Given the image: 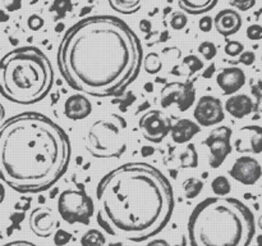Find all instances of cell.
I'll return each mask as SVG.
<instances>
[{
    "mask_svg": "<svg viewBox=\"0 0 262 246\" xmlns=\"http://www.w3.org/2000/svg\"><path fill=\"white\" fill-rule=\"evenodd\" d=\"M256 61V54L253 51H243L238 58V63L245 64V66H252Z\"/></svg>",
    "mask_w": 262,
    "mask_h": 246,
    "instance_id": "cell-36",
    "label": "cell"
},
{
    "mask_svg": "<svg viewBox=\"0 0 262 246\" xmlns=\"http://www.w3.org/2000/svg\"><path fill=\"white\" fill-rule=\"evenodd\" d=\"M234 149L239 154L262 153V127L258 125H247L235 133Z\"/></svg>",
    "mask_w": 262,
    "mask_h": 246,
    "instance_id": "cell-13",
    "label": "cell"
},
{
    "mask_svg": "<svg viewBox=\"0 0 262 246\" xmlns=\"http://www.w3.org/2000/svg\"><path fill=\"white\" fill-rule=\"evenodd\" d=\"M107 246H125V245L122 242H112V243H109Z\"/></svg>",
    "mask_w": 262,
    "mask_h": 246,
    "instance_id": "cell-45",
    "label": "cell"
},
{
    "mask_svg": "<svg viewBox=\"0 0 262 246\" xmlns=\"http://www.w3.org/2000/svg\"><path fill=\"white\" fill-rule=\"evenodd\" d=\"M200 131H201V127L196 122H193L191 119H187V118H183V119L177 120L171 126L169 135L171 136V140L176 144H187L197 133H200Z\"/></svg>",
    "mask_w": 262,
    "mask_h": 246,
    "instance_id": "cell-18",
    "label": "cell"
},
{
    "mask_svg": "<svg viewBox=\"0 0 262 246\" xmlns=\"http://www.w3.org/2000/svg\"><path fill=\"white\" fill-rule=\"evenodd\" d=\"M58 213L69 224H89L95 213V202L83 190H64L56 202Z\"/></svg>",
    "mask_w": 262,
    "mask_h": 246,
    "instance_id": "cell-7",
    "label": "cell"
},
{
    "mask_svg": "<svg viewBox=\"0 0 262 246\" xmlns=\"http://www.w3.org/2000/svg\"><path fill=\"white\" fill-rule=\"evenodd\" d=\"M4 5L9 12H15L22 8V0H4Z\"/></svg>",
    "mask_w": 262,
    "mask_h": 246,
    "instance_id": "cell-38",
    "label": "cell"
},
{
    "mask_svg": "<svg viewBox=\"0 0 262 246\" xmlns=\"http://www.w3.org/2000/svg\"><path fill=\"white\" fill-rule=\"evenodd\" d=\"M214 26L216 28L217 33L224 37L235 35L242 27V17L237 10L233 9H223L215 15Z\"/></svg>",
    "mask_w": 262,
    "mask_h": 246,
    "instance_id": "cell-16",
    "label": "cell"
},
{
    "mask_svg": "<svg viewBox=\"0 0 262 246\" xmlns=\"http://www.w3.org/2000/svg\"><path fill=\"white\" fill-rule=\"evenodd\" d=\"M219 0H177L182 12L192 15H200L202 13L214 9Z\"/></svg>",
    "mask_w": 262,
    "mask_h": 246,
    "instance_id": "cell-20",
    "label": "cell"
},
{
    "mask_svg": "<svg viewBox=\"0 0 262 246\" xmlns=\"http://www.w3.org/2000/svg\"><path fill=\"white\" fill-rule=\"evenodd\" d=\"M182 187H183L184 195H186L187 199H194V197L201 194L202 189H204V182L200 178H196V177H188L183 181Z\"/></svg>",
    "mask_w": 262,
    "mask_h": 246,
    "instance_id": "cell-23",
    "label": "cell"
},
{
    "mask_svg": "<svg viewBox=\"0 0 262 246\" xmlns=\"http://www.w3.org/2000/svg\"><path fill=\"white\" fill-rule=\"evenodd\" d=\"M4 118H5V109L4 107H3L2 102H0V125L4 122Z\"/></svg>",
    "mask_w": 262,
    "mask_h": 246,
    "instance_id": "cell-44",
    "label": "cell"
},
{
    "mask_svg": "<svg viewBox=\"0 0 262 246\" xmlns=\"http://www.w3.org/2000/svg\"><path fill=\"white\" fill-rule=\"evenodd\" d=\"M224 51L227 55L235 58V56H239L245 51V45L239 43V41H228L224 48Z\"/></svg>",
    "mask_w": 262,
    "mask_h": 246,
    "instance_id": "cell-30",
    "label": "cell"
},
{
    "mask_svg": "<svg viewBox=\"0 0 262 246\" xmlns=\"http://www.w3.org/2000/svg\"><path fill=\"white\" fill-rule=\"evenodd\" d=\"M30 230L38 237H49L58 227V220L50 208H37L28 217Z\"/></svg>",
    "mask_w": 262,
    "mask_h": 246,
    "instance_id": "cell-14",
    "label": "cell"
},
{
    "mask_svg": "<svg viewBox=\"0 0 262 246\" xmlns=\"http://www.w3.org/2000/svg\"><path fill=\"white\" fill-rule=\"evenodd\" d=\"M187 231L192 246H250L256 233V219L239 199L211 196L194 207Z\"/></svg>",
    "mask_w": 262,
    "mask_h": 246,
    "instance_id": "cell-4",
    "label": "cell"
},
{
    "mask_svg": "<svg viewBox=\"0 0 262 246\" xmlns=\"http://www.w3.org/2000/svg\"><path fill=\"white\" fill-rule=\"evenodd\" d=\"M110 8L120 14H133L142 7L143 0H107Z\"/></svg>",
    "mask_w": 262,
    "mask_h": 246,
    "instance_id": "cell-21",
    "label": "cell"
},
{
    "mask_svg": "<svg viewBox=\"0 0 262 246\" xmlns=\"http://www.w3.org/2000/svg\"><path fill=\"white\" fill-rule=\"evenodd\" d=\"M4 199H5V187L4 184L0 183V204L4 201Z\"/></svg>",
    "mask_w": 262,
    "mask_h": 246,
    "instance_id": "cell-42",
    "label": "cell"
},
{
    "mask_svg": "<svg viewBox=\"0 0 262 246\" xmlns=\"http://www.w3.org/2000/svg\"><path fill=\"white\" fill-rule=\"evenodd\" d=\"M193 117L200 127H211L224 120L225 113L223 102L217 97L205 95L200 97L193 110Z\"/></svg>",
    "mask_w": 262,
    "mask_h": 246,
    "instance_id": "cell-11",
    "label": "cell"
},
{
    "mask_svg": "<svg viewBox=\"0 0 262 246\" xmlns=\"http://www.w3.org/2000/svg\"><path fill=\"white\" fill-rule=\"evenodd\" d=\"M140 28H141V31H143V32H147V31L151 30V23L146 19L141 20Z\"/></svg>",
    "mask_w": 262,
    "mask_h": 246,
    "instance_id": "cell-41",
    "label": "cell"
},
{
    "mask_svg": "<svg viewBox=\"0 0 262 246\" xmlns=\"http://www.w3.org/2000/svg\"><path fill=\"white\" fill-rule=\"evenodd\" d=\"M140 130L142 136L152 144H160L170 133L171 123L160 110H148L140 118Z\"/></svg>",
    "mask_w": 262,
    "mask_h": 246,
    "instance_id": "cell-10",
    "label": "cell"
},
{
    "mask_svg": "<svg viewBox=\"0 0 262 246\" xmlns=\"http://www.w3.org/2000/svg\"><path fill=\"white\" fill-rule=\"evenodd\" d=\"M188 23V19H187L186 13H183L182 10H178V12H174L170 17V26L173 30L181 31L183 30L184 27Z\"/></svg>",
    "mask_w": 262,
    "mask_h": 246,
    "instance_id": "cell-29",
    "label": "cell"
},
{
    "mask_svg": "<svg viewBox=\"0 0 262 246\" xmlns=\"http://www.w3.org/2000/svg\"><path fill=\"white\" fill-rule=\"evenodd\" d=\"M224 109L237 119L247 117L253 110V101L248 95L234 94L225 101Z\"/></svg>",
    "mask_w": 262,
    "mask_h": 246,
    "instance_id": "cell-19",
    "label": "cell"
},
{
    "mask_svg": "<svg viewBox=\"0 0 262 246\" xmlns=\"http://www.w3.org/2000/svg\"><path fill=\"white\" fill-rule=\"evenodd\" d=\"M105 243H106V237L101 231L96 228H91L81 237V246H105Z\"/></svg>",
    "mask_w": 262,
    "mask_h": 246,
    "instance_id": "cell-22",
    "label": "cell"
},
{
    "mask_svg": "<svg viewBox=\"0 0 262 246\" xmlns=\"http://www.w3.org/2000/svg\"><path fill=\"white\" fill-rule=\"evenodd\" d=\"M38 0H28V4L30 5H33V4H36V3H37Z\"/></svg>",
    "mask_w": 262,
    "mask_h": 246,
    "instance_id": "cell-46",
    "label": "cell"
},
{
    "mask_svg": "<svg viewBox=\"0 0 262 246\" xmlns=\"http://www.w3.org/2000/svg\"><path fill=\"white\" fill-rule=\"evenodd\" d=\"M211 190L216 196H227L232 191V184L228 177L217 176L212 179Z\"/></svg>",
    "mask_w": 262,
    "mask_h": 246,
    "instance_id": "cell-24",
    "label": "cell"
},
{
    "mask_svg": "<svg viewBox=\"0 0 262 246\" xmlns=\"http://www.w3.org/2000/svg\"><path fill=\"white\" fill-rule=\"evenodd\" d=\"M146 246H170V243L166 240H163V238H155V240L150 241Z\"/></svg>",
    "mask_w": 262,
    "mask_h": 246,
    "instance_id": "cell-40",
    "label": "cell"
},
{
    "mask_svg": "<svg viewBox=\"0 0 262 246\" xmlns=\"http://www.w3.org/2000/svg\"><path fill=\"white\" fill-rule=\"evenodd\" d=\"M127 122L118 114L99 118L89 127L84 148L99 159L120 158L127 150Z\"/></svg>",
    "mask_w": 262,
    "mask_h": 246,
    "instance_id": "cell-6",
    "label": "cell"
},
{
    "mask_svg": "<svg viewBox=\"0 0 262 246\" xmlns=\"http://www.w3.org/2000/svg\"><path fill=\"white\" fill-rule=\"evenodd\" d=\"M258 225H260V228L262 230V215L260 217V219H258Z\"/></svg>",
    "mask_w": 262,
    "mask_h": 246,
    "instance_id": "cell-47",
    "label": "cell"
},
{
    "mask_svg": "<svg viewBox=\"0 0 262 246\" xmlns=\"http://www.w3.org/2000/svg\"><path fill=\"white\" fill-rule=\"evenodd\" d=\"M199 53L204 56L206 60H212L217 54V48L214 43L211 41H204L200 44Z\"/></svg>",
    "mask_w": 262,
    "mask_h": 246,
    "instance_id": "cell-28",
    "label": "cell"
},
{
    "mask_svg": "<svg viewBox=\"0 0 262 246\" xmlns=\"http://www.w3.org/2000/svg\"><path fill=\"white\" fill-rule=\"evenodd\" d=\"M9 19V15L4 12V10L0 9V22H7Z\"/></svg>",
    "mask_w": 262,
    "mask_h": 246,
    "instance_id": "cell-43",
    "label": "cell"
},
{
    "mask_svg": "<svg viewBox=\"0 0 262 246\" xmlns=\"http://www.w3.org/2000/svg\"><path fill=\"white\" fill-rule=\"evenodd\" d=\"M143 48L119 17L82 18L67 30L56 54L59 73L71 89L92 97L117 96L138 77Z\"/></svg>",
    "mask_w": 262,
    "mask_h": 246,
    "instance_id": "cell-1",
    "label": "cell"
},
{
    "mask_svg": "<svg viewBox=\"0 0 262 246\" xmlns=\"http://www.w3.org/2000/svg\"><path fill=\"white\" fill-rule=\"evenodd\" d=\"M43 23H45V22H43L42 18H41L40 15H37V14L30 15V17H28V19H27L28 28H30V30H32V31L41 30V28L43 27Z\"/></svg>",
    "mask_w": 262,
    "mask_h": 246,
    "instance_id": "cell-35",
    "label": "cell"
},
{
    "mask_svg": "<svg viewBox=\"0 0 262 246\" xmlns=\"http://www.w3.org/2000/svg\"><path fill=\"white\" fill-rule=\"evenodd\" d=\"M181 167L182 168H196L197 163H199V158H197L196 148L193 144H188L186 150L181 155Z\"/></svg>",
    "mask_w": 262,
    "mask_h": 246,
    "instance_id": "cell-25",
    "label": "cell"
},
{
    "mask_svg": "<svg viewBox=\"0 0 262 246\" xmlns=\"http://www.w3.org/2000/svg\"><path fill=\"white\" fill-rule=\"evenodd\" d=\"M92 112L89 97L82 94H73L64 102V114L71 120H82Z\"/></svg>",
    "mask_w": 262,
    "mask_h": 246,
    "instance_id": "cell-17",
    "label": "cell"
},
{
    "mask_svg": "<svg viewBox=\"0 0 262 246\" xmlns=\"http://www.w3.org/2000/svg\"><path fill=\"white\" fill-rule=\"evenodd\" d=\"M214 25V20L211 17H202L199 22V27L202 32H210Z\"/></svg>",
    "mask_w": 262,
    "mask_h": 246,
    "instance_id": "cell-37",
    "label": "cell"
},
{
    "mask_svg": "<svg viewBox=\"0 0 262 246\" xmlns=\"http://www.w3.org/2000/svg\"><path fill=\"white\" fill-rule=\"evenodd\" d=\"M72 8H73V4L71 0H54L50 10L55 13L56 18H64L67 13L71 12Z\"/></svg>",
    "mask_w": 262,
    "mask_h": 246,
    "instance_id": "cell-27",
    "label": "cell"
},
{
    "mask_svg": "<svg viewBox=\"0 0 262 246\" xmlns=\"http://www.w3.org/2000/svg\"><path fill=\"white\" fill-rule=\"evenodd\" d=\"M72 240V235L66 230H56L54 232V243L56 246H66L67 243H69V241Z\"/></svg>",
    "mask_w": 262,
    "mask_h": 246,
    "instance_id": "cell-31",
    "label": "cell"
},
{
    "mask_svg": "<svg viewBox=\"0 0 262 246\" xmlns=\"http://www.w3.org/2000/svg\"><path fill=\"white\" fill-rule=\"evenodd\" d=\"M142 66L148 74H156L158 72H160L161 68H163V63H161L160 60V56L156 53L148 54V55L143 59Z\"/></svg>",
    "mask_w": 262,
    "mask_h": 246,
    "instance_id": "cell-26",
    "label": "cell"
},
{
    "mask_svg": "<svg viewBox=\"0 0 262 246\" xmlns=\"http://www.w3.org/2000/svg\"><path fill=\"white\" fill-rule=\"evenodd\" d=\"M245 71L238 67H228L223 68L216 76V84L220 87L224 95H234L235 92L239 91L246 85Z\"/></svg>",
    "mask_w": 262,
    "mask_h": 246,
    "instance_id": "cell-15",
    "label": "cell"
},
{
    "mask_svg": "<svg viewBox=\"0 0 262 246\" xmlns=\"http://www.w3.org/2000/svg\"><path fill=\"white\" fill-rule=\"evenodd\" d=\"M196 100V89L192 82H169L160 91V105L166 109L176 105L181 112H187Z\"/></svg>",
    "mask_w": 262,
    "mask_h": 246,
    "instance_id": "cell-9",
    "label": "cell"
},
{
    "mask_svg": "<svg viewBox=\"0 0 262 246\" xmlns=\"http://www.w3.org/2000/svg\"><path fill=\"white\" fill-rule=\"evenodd\" d=\"M96 220L107 235L142 242L170 220L174 191L156 167L129 161L107 172L96 186Z\"/></svg>",
    "mask_w": 262,
    "mask_h": 246,
    "instance_id": "cell-2",
    "label": "cell"
},
{
    "mask_svg": "<svg viewBox=\"0 0 262 246\" xmlns=\"http://www.w3.org/2000/svg\"><path fill=\"white\" fill-rule=\"evenodd\" d=\"M54 84L50 59L36 46L13 49L0 59V94L19 105H32L48 96Z\"/></svg>",
    "mask_w": 262,
    "mask_h": 246,
    "instance_id": "cell-5",
    "label": "cell"
},
{
    "mask_svg": "<svg viewBox=\"0 0 262 246\" xmlns=\"http://www.w3.org/2000/svg\"><path fill=\"white\" fill-rule=\"evenodd\" d=\"M246 35L252 41L262 40V26L257 25V23L248 26L247 30H246Z\"/></svg>",
    "mask_w": 262,
    "mask_h": 246,
    "instance_id": "cell-34",
    "label": "cell"
},
{
    "mask_svg": "<svg viewBox=\"0 0 262 246\" xmlns=\"http://www.w3.org/2000/svg\"><path fill=\"white\" fill-rule=\"evenodd\" d=\"M229 176L245 186H253L262 177L260 161L251 155H242L234 161L229 169Z\"/></svg>",
    "mask_w": 262,
    "mask_h": 246,
    "instance_id": "cell-12",
    "label": "cell"
},
{
    "mask_svg": "<svg viewBox=\"0 0 262 246\" xmlns=\"http://www.w3.org/2000/svg\"><path fill=\"white\" fill-rule=\"evenodd\" d=\"M229 4L241 12H247L256 5V0H229Z\"/></svg>",
    "mask_w": 262,
    "mask_h": 246,
    "instance_id": "cell-32",
    "label": "cell"
},
{
    "mask_svg": "<svg viewBox=\"0 0 262 246\" xmlns=\"http://www.w3.org/2000/svg\"><path fill=\"white\" fill-rule=\"evenodd\" d=\"M3 246H37L36 243L31 242V241H26V240H17V241H12V242H8Z\"/></svg>",
    "mask_w": 262,
    "mask_h": 246,
    "instance_id": "cell-39",
    "label": "cell"
},
{
    "mask_svg": "<svg viewBox=\"0 0 262 246\" xmlns=\"http://www.w3.org/2000/svg\"><path fill=\"white\" fill-rule=\"evenodd\" d=\"M233 131L228 126H219L214 128L204 140V145L209 149V164L212 169H216L225 161L232 153Z\"/></svg>",
    "mask_w": 262,
    "mask_h": 246,
    "instance_id": "cell-8",
    "label": "cell"
},
{
    "mask_svg": "<svg viewBox=\"0 0 262 246\" xmlns=\"http://www.w3.org/2000/svg\"><path fill=\"white\" fill-rule=\"evenodd\" d=\"M72 146L66 131L48 115L23 112L0 125V179L20 194H37L63 177Z\"/></svg>",
    "mask_w": 262,
    "mask_h": 246,
    "instance_id": "cell-3",
    "label": "cell"
},
{
    "mask_svg": "<svg viewBox=\"0 0 262 246\" xmlns=\"http://www.w3.org/2000/svg\"><path fill=\"white\" fill-rule=\"evenodd\" d=\"M183 66L188 67L189 71L193 73V72L200 71L204 67V64H202V61L196 55H188L183 59Z\"/></svg>",
    "mask_w": 262,
    "mask_h": 246,
    "instance_id": "cell-33",
    "label": "cell"
}]
</instances>
